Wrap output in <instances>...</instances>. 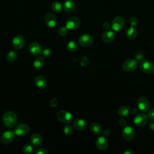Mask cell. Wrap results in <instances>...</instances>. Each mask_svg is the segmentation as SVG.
Wrapping results in <instances>:
<instances>
[{"label": "cell", "instance_id": "cell-1", "mask_svg": "<svg viewBox=\"0 0 154 154\" xmlns=\"http://www.w3.org/2000/svg\"><path fill=\"white\" fill-rule=\"evenodd\" d=\"M2 122L5 126L11 128L15 126L17 122L16 114L11 111H7L2 116Z\"/></svg>", "mask_w": 154, "mask_h": 154}, {"label": "cell", "instance_id": "cell-2", "mask_svg": "<svg viewBox=\"0 0 154 154\" xmlns=\"http://www.w3.org/2000/svg\"><path fill=\"white\" fill-rule=\"evenodd\" d=\"M138 66V64L137 60L129 58L123 63L122 69L126 72H132L137 69Z\"/></svg>", "mask_w": 154, "mask_h": 154}, {"label": "cell", "instance_id": "cell-3", "mask_svg": "<svg viewBox=\"0 0 154 154\" xmlns=\"http://www.w3.org/2000/svg\"><path fill=\"white\" fill-rule=\"evenodd\" d=\"M58 120L64 123H70L73 120L72 114L66 110H61L58 111L57 115Z\"/></svg>", "mask_w": 154, "mask_h": 154}, {"label": "cell", "instance_id": "cell-4", "mask_svg": "<svg viewBox=\"0 0 154 154\" xmlns=\"http://www.w3.org/2000/svg\"><path fill=\"white\" fill-rule=\"evenodd\" d=\"M125 24V20L123 17L121 16H117L114 18L111 24V28L115 31H119L121 30Z\"/></svg>", "mask_w": 154, "mask_h": 154}, {"label": "cell", "instance_id": "cell-5", "mask_svg": "<svg viewBox=\"0 0 154 154\" xmlns=\"http://www.w3.org/2000/svg\"><path fill=\"white\" fill-rule=\"evenodd\" d=\"M137 105L140 109L143 112H147L150 107V103L147 99L144 97H140L137 101Z\"/></svg>", "mask_w": 154, "mask_h": 154}, {"label": "cell", "instance_id": "cell-6", "mask_svg": "<svg viewBox=\"0 0 154 154\" xmlns=\"http://www.w3.org/2000/svg\"><path fill=\"white\" fill-rule=\"evenodd\" d=\"M135 132L134 129L132 126H126L123 129L122 131V137L123 138L127 141H130L133 140L135 137Z\"/></svg>", "mask_w": 154, "mask_h": 154}, {"label": "cell", "instance_id": "cell-7", "mask_svg": "<svg viewBox=\"0 0 154 154\" xmlns=\"http://www.w3.org/2000/svg\"><path fill=\"white\" fill-rule=\"evenodd\" d=\"M140 69L146 74H152L154 72V64L150 61L143 60L140 64Z\"/></svg>", "mask_w": 154, "mask_h": 154}, {"label": "cell", "instance_id": "cell-8", "mask_svg": "<svg viewBox=\"0 0 154 154\" xmlns=\"http://www.w3.org/2000/svg\"><path fill=\"white\" fill-rule=\"evenodd\" d=\"M29 131V128L26 123H22L17 125L14 129V133L19 137H24L26 135Z\"/></svg>", "mask_w": 154, "mask_h": 154}, {"label": "cell", "instance_id": "cell-9", "mask_svg": "<svg viewBox=\"0 0 154 154\" xmlns=\"http://www.w3.org/2000/svg\"><path fill=\"white\" fill-rule=\"evenodd\" d=\"M80 19L75 16L70 17L66 21V26L68 29H76L80 26Z\"/></svg>", "mask_w": 154, "mask_h": 154}, {"label": "cell", "instance_id": "cell-10", "mask_svg": "<svg viewBox=\"0 0 154 154\" xmlns=\"http://www.w3.org/2000/svg\"><path fill=\"white\" fill-rule=\"evenodd\" d=\"M78 42L80 45L84 47H88L93 44V38L88 34H84L79 37Z\"/></svg>", "mask_w": 154, "mask_h": 154}, {"label": "cell", "instance_id": "cell-11", "mask_svg": "<svg viewBox=\"0 0 154 154\" xmlns=\"http://www.w3.org/2000/svg\"><path fill=\"white\" fill-rule=\"evenodd\" d=\"M149 117L147 114L141 113L136 116L134 119V122L137 126H143L148 122Z\"/></svg>", "mask_w": 154, "mask_h": 154}, {"label": "cell", "instance_id": "cell-12", "mask_svg": "<svg viewBox=\"0 0 154 154\" xmlns=\"http://www.w3.org/2000/svg\"><path fill=\"white\" fill-rule=\"evenodd\" d=\"M14 132L7 131L3 132L1 135V141L4 144H9L11 143L15 138Z\"/></svg>", "mask_w": 154, "mask_h": 154}, {"label": "cell", "instance_id": "cell-13", "mask_svg": "<svg viewBox=\"0 0 154 154\" xmlns=\"http://www.w3.org/2000/svg\"><path fill=\"white\" fill-rule=\"evenodd\" d=\"M28 49L31 54L34 56L39 55L42 52V48L37 42H32L29 45Z\"/></svg>", "mask_w": 154, "mask_h": 154}, {"label": "cell", "instance_id": "cell-14", "mask_svg": "<svg viewBox=\"0 0 154 154\" xmlns=\"http://www.w3.org/2000/svg\"><path fill=\"white\" fill-rule=\"evenodd\" d=\"M96 146L100 150H105L108 147V141L105 136L98 137L95 142Z\"/></svg>", "mask_w": 154, "mask_h": 154}, {"label": "cell", "instance_id": "cell-15", "mask_svg": "<svg viewBox=\"0 0 154 154\" xmlns=\"http://www.w3.org/2000/svg\"><path fill=\"white\" fill-rule=\"evenodd\" d=\"M12 44L13 48L16 49H20L25 45V39L22 35H17L13 38Z\"/></svg>", "mask_w": 154, "mask_h": 154}, {"label": "cell", "instance_id": "cell-16", "mask_svg": "<svg viewBox=\"0 0 154 154\" xmlns=\"http://www.w3.org/2000/svg\"><path fill=\"white\" fill-rule=\"evenodd\" d=\"M45 22L46 25L49 28H53L56 25V22H57L56 17L53 13H48L45 15Z\"/></svg>", "mask_w": 154, "mask_h": 154}, {"label": "cell", "instance_id": "cell-17", "mask_svg": "<svg viewBox=\"0 0 154 154\" xmlns=\"http://www.w3.org/2000/svg\"><path fill=\"white\" fill-rule=\"evenodd\" d=\"M35 85L40 89H44L48 85L46 79L42 75H38L34 79Z\"/></svg>", "mask_w": 154, "mask_h": 154}, {"label": "cell", "instance_id": "cell-18", "mask_svg": "<svg viewBox=\"0 0 154 154\" xmlns=\"http://www.w3.org/2000/svg\"><path fill=\"white\" fill-rule=\"evenodd\" d=\"M87 123L81 119H76L73 122V126L78 131H84L87 128Z\"/></svg>", "mask_w": 154, "mask_h": 154}, {"label": "cell", "instance_id": "cell-19", "mask_svg": "<svg viewBox=\"0 0 154 154\" xmlns=\"http://www.w3.org/2000/svg\"><path fill=\"white\" fill-rule=\"evenodd\" d=\"M102 40L105 43H110L112 42L115 38V34L113 31L111 30H106L102 34Z\"/></svg>", "mask_w": 154, "mask_h": 154}, {"label": "cell", "instance_id": "cell-20", "mask_svg": "<svg viewBox=\"0 0 154 154\" xmlns=\"http://www.w3.org/2000/svg\"><path fill=\"white\" fill-rule=\"evenodd\" d=\"M43 141L42 137L38 133H35L31 137V143L35 147L40 146Z\"/></svg>", "mask_w": 154, "mask_h": 154}, {"label": "cell", "instance_id": "cell-21", "mask_svg": "<svg viewBox=\"0 0 154 154\" xmlns=\"http://www.w3.org/2000/svg\"><path fill=\"white\" fill-rule=\"evenodd\" d=\"M76 7L75 2L72 0H67L63 4V9L66 12L69 13L73 11Z\"/></svg>", "mask_w": 154, "mask_h": 154}, {"label": "cell", "instance_id": "cell-22", "mask_svg": "<svg viewBox=\"0 0 154 154\" xmlns=\"http://www.w3.org/2000/svg\"><path fill=\"white\" fill-rule=\"evenodd\" d=\"M138 35V31L134 26H130L126 31V35L130 40L135 39Z\"/></svg>", "mask_w": 154, "mask_h": 154}, {"label": "cell", "instance_id": "cell-23", "mask_svg": "<svg viewBox=\"0 0 154 154\" xmlns=\"http://www.w3.org/2000/svg\"><path fill=\"white\" fill-rule=\"evenodd\" d=\"M90 131L94 135H99L102 132V127L99 123L94 122L90 125Z\"/></svg>", "mask_w": 154, "mask_h": 154}, {"label": "cell", "instance_id": "cell-24", "mask_svg": "<svg viewBox=\"0 0 154 154\" xmlns=\"http://www.w3.org/2000/svg\"><path fill=\"white\" fill-rule=\"evenodd\" d=\"M131 112V109L128 106H122L118 109V114L119 116L125 117L128 116Z\"/></svg>", "mask_w": 154, "mask_h": 154}, {"label": "cell", "instance_id": "cell-25", "mask_svg": "<svg viewBox=\"0 0 154 154\" xmlns=\"http://www.w3.org/2000/svg\"><path fill=\"white\" fill-rule=\"evenodd\" d=\"M17 58V53L16 51H10L8 52L6 56V59L8 62L13 63Z\"/></svg>", "mask_w": 154, "mask_h": 154}, {"label": "cell", "instance_id": "cell-26", "mask_svg": "<svg viewBox=\"0 0 154 154\" xmlns=\"http://www.w3.org/2000/svg\"><path fill=\"white\" fill-rule=\"evenodd\" d=\"M45 64V61L42 57H37L34 61V67L36 69H40L43 67Z\"/></svg>", "mask_w": 154, "mask_h": 154}, {"label": "cell", "instance_id": "cell-27", "mask_svg": "<svg viewBox=\"0 0 154 154\" xmlns=\"http://www.w3.org/2000/svg\"><path fill=\"white\" fill-rule=\"evenodd\" d=\"M78 47V43L75 41H70L67 45V49L69 52H75Z\"/></svg>", "mask_w": 154, "mask_h": 154}, {"label": "cell", "instance_id": "cell-28", "mask_svg": "<svg viewBox=\"0 0 154 154\" xmlns=\"http://www.w3.org/2000/svg\"><path fill=\"white\" fill-rule=\"evenodd\" d=\"M51 8L55 12H60L62 9V5L58 1H54L51 4Z\"/></svg>", "mask_w": 154, "mask_h": 154}, {"label": "cell", "instance_id": "cell-29", "mask_svg": "<svg viewBox=\"0 0 154 154\" xmlns=\"http://www.w3.org/2000/svg\"><path fill=\"white\" fill-rule=\"evenodd\" d=\"M63 132L64 134L67 135V136H70L73 133V128L69 124H66L64 128H63Z\"/></svg>", "mask_w": 154, "mask_h": 154}, {"label": "cell", "instance_id": "cell-30", "mask_svg": "<svg viewBox=\"0 0 154 154\" xmlns=\"http://www.w3.org/2000/svg\"><path fill=\"white\" fill-rule=\"evenodd\" d=\"M33 147L30 144H25L22 147V152L25 154H29L32 153Z\"/></svg>", "mask_w": 154, "mask_h": 154}, {"label": "cell", "instance_id": "cell-31", "mask_svg": "<svg viewBox=\"0 0 154 154\" xmlns=\"http://www.w3.org/2000/svg\"><path fill=\"white\" fill-rule=\"evenodd\" d=\"M58 33L60 36H65L68 33V28L66 26H61L58 29Z\"/></svg>", "mask_w": 154, "mask_h": 154}, {"label": "cell", "instance_id": "cell-32", "mask_svg": "<svg viewBox=\"0 0 154 154\" xmlns=\"http://www.w3.org/2000/svg\"><path fill=\"white\" fill-rule=\"evenodd\" d=\"M80 64L83 67H86L89 64V60L86 56H82L80 58Z\"/></svg>", "mask_w": 154, "mask_h": 154}, {"label": "cell", "instance_id": "cell-33", "mask_svg": "<svg viewBox=\"0 0 154 154\" xmlns=\"http://www.w3.org/2000/svg\"><path fill=\"white\" fill-rule=\"evenodd\" d=\"M51 50L48 49V48H46L43 50V52H42V56L44 58H49L51 55Z\"/></svg>", "mask_w": 154, "mask_h": 154}, {"label": "cell", "instance_id": "cell-34", "mask_svg": "<svg viewBox=\"0 0 154 154\" xmlns=\"http://www.w3.org/2000/svg\"><path fill=\"white\" fill-rule=\"evenodd\" d=\"M138 19L135 16H132L129 19V23L132 26H135L138 23Z\"/></svg>", "mask_w": 154, "mask_h": 154}, {"label": "cell", "instance_id": "cell-35", "mask_svg": "<svg viewBox=\"0 0 154 154\" xmlns=\"http://www.w3.org/2000/svg\"><path fill=\"white\" fill-rule=\"evenodd\" d=\"M35 153L36 154H48V152L46 149L38 148L35 151Z\"/></svg>", "mask_w": 154, "mask_h": 154}, {"label": "cell", "instance_id": "cell-36", "mask_svg": "<svg viewBox=\"0 0 154 154\" xmlns=\"http://www.w3.org/2000/svg\"><path fill=\"white\" fill-rule=\"evenodd\" d=\"M58 105V100L56 97H54L53 99H52L50 101V106L51 107L54 108L56 107Z\"/></svg>", "mask_w": 154, "mask_h": 154}, {"label": "cell", "instance_id": "cell-37", "mask_svg": "<svg viewBox=\"0 0 154 154\" xmlns=\"http://www.w3.org/2000/svg\"><path fill=\"white\" fill-rule=\"evenodd\" d=\"M147 115L149 119H150V120H154V109L149 110Z\"/></svg>", "mask_w": 154, "mask_h": 154}, {"label": "cell", "instance_id": "cell-38", "mask_svg": "<svg viewBox=\"0 0 154 154\" xmlns=\"http://www.w3.org/2000/svg\"><path fill=\"white\" fill-rule=\"evenodd\" d=\"M119 124L120 125V126H126V124H127V122L126 121V120L122 119H120L119 121Z\"/></svg>", "mask_w": 154, "mask_h": 154}, {"label": "cell", "instance_id": "cell-39", "mask_svg": "<svg viewBox=\"0 0 154 154\" xmlns=\"http://www.w3.org/2000/svg\"><path fill=\"white\" fill-rule=\"evenodd\" d=\"M149 127L152 131H154V120H151L149 124Z\"/></svg>", "mask_w": 154, "mask_h": 154}, {"label": "cell", "instance_id": "cell-40", "mask_svg": "<svg viewBox=\"0 0 154 154\" xmlns=\"http://www.w3.org/2000/svg\"><path fill=\"white\" fill-rule=\"evenodd\" d=\"M124 154H134L135 152L132 149H126L123 152Z\"/></svg>", "mask_w": 154, "mask_h": 154}, {"label": "cell", "instance_id": "cell-41", "mask_svg": "<svg viewBox=\"0 0 154 154\" xmlns=\"http://www.w3.org/2000/svg\"><path fill=\"white\" fill-rule=\"evenodd\" d=\"M110 26L111 25H110V23L109 22H105V23H103V24L102 25L103 28L105 29H108L110 27Z\"/></svg>", "mask_w": 154, "mask_h": 154}, {"label": "cell", "instance_id": "cell-42", "mask_svg": "<svg viewBox=\"0 0 154 154\" xmlns=\"http://www.w3.org/2000/svg\"><path fill=\"white\" fill-rule=\"evenodd\" d=\"M110 131H109V129H105L104 131H103V135L105 137H106V136H108V135H109V134H110Z\"/></svg>", "mask_w": 154, "mask_h": 154}]
</instances>
